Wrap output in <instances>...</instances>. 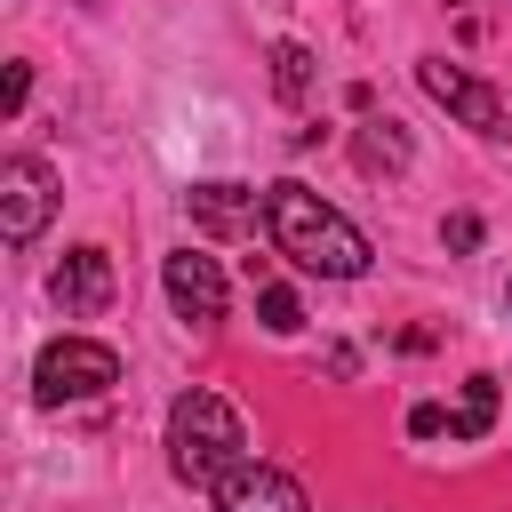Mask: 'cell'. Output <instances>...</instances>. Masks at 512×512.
<instances>
[{
  "instance_id": "3",
  "label": "cell",
  "mask_w": 512,
  "mask_h": 512,
  "mask_svg": "<svg viewBox=\"0 0 512 512\" xmlns=\"http://www.w3.org/2000/svg\"><path fill=\"white\" fill-rule=\"evenodd\" d=\"M120 384V352L96 344V336H56L40 360H32V400L40 408H64V400H96Z\"/></svg>"
},
{
  "instance_id": "7",
  "label": "cell",
  "mask_w": 512,
  "mask_h": 512,
  "mask_svg": "<svg viewBox=\"0 0 512 512\" xmlns=\"http://www.w3.org/2000/svg\"><path fill=\"white\" fill-rule=\"evenodd\" d=\"M208 496H216V512H312L304 488H296L280 464H256V456H240Z\"/></svg>"
},
{
  "instance_id": "16",
  "label": "cell",
  "mask_w": 512,
  "mask_h": 512,
  "mask_svg": "<svg viewBox=\"0 0 512 512\" xmlns=\"http://www.w3.org/2000/svg\"><path fill=\"white\" fill-rule=\"evenodd\" d=\"M408 432H416V440H432V432H448V408H416V416H408Z\"/></svg>"
},
{
  "instance_id": "2",
  "label": "cell",
  "mask_w": 512,
  "mask_h": 512,
  "mask_svg": "<svg viewBox=\"0 0 512 512\" xmlns=\"http://www.w3.org/2000/svg\"><path fill=\"white\" fill-rule=\"evenodd\" d=\"M240 456H248V432H240L232 400L208 392V384L176 392V408H168V472H176L184 488H216Z\"/></svg>"
},
{
  "instance_id": "6",
  "label": "cell",
  "mask_w": 512,
  "mask_h": 512,
  "mask_svg": "<svg viewBox=\"0 0 512 512\" xmlns=\"http://www.w3.org/2000/svg\"><path fill=\"white\" fill-rule=\"evenodd\" d=\"M416 80H424V96H432V104H448L464 128H480V136H504V96H496L488 80H472L464 64H448V56H424V64H416Z\"/></svg>"
},
{
  "instance_id": "12",
  "label": "cell",
  "mask_w": 512,
  "mask_h": 512,
  "mask_svg": "<svg viewBox=\"0 0 512 512\" xmlns=\"http://www.w3.org/2000/svg\"><path fill=\"white\" fill-rule=\"evenodd\" d=\"M272 88L288 104H304V88H312V48L304 40H272Z\"/></svg>"
},
{
  "instance_id": "1",
  "label": "cell",
  "mask_w": 512,
  "mask_h": 512,
  "mask_svg": "<svg viewBox=\"0 0 512 512\" xmlns=\"http://www.w3.org/2000/svg\"><path fill=\"white\" fill-rule=\"evenodd\" d=\"M264 232H272V248L296 264V272H320V280H360L368 272V232L344 216V208H328L312 184H264Z\"/></svg>"
},
{
  "instance_id": "9",
  "label": "cell",
  "mask_w": 512,
  "mask_h": 512,
  "mask_svg": "<svg viewBox=\"0 0 512 512\" xmlns=\"http://www.w3.org/2000/svg\"><path fill=\"white\" fill-rule=\"evenodd\" d=\"M184 208H192V224H200V232H248V224L264 216V192H256V184L216 176V184H192V192H184Z\"/></svg>"
},
{
  "instance_id": "13",
  "label": "cell",
  "mask_w": 512,
  "mask_h": 512,
  "mask_svg": "<svg viewBox=\"0 0 512 512\" xmlns=\"http://www.w3.org/2000/svg\"><path fill=\"white\" fill-rule=\"evenodd\" d=\"M256 312H264L272 336H296V328H304V304H296L288 288H256Z\"/></svg>"
},
{
  "instance_id": "14",
  "label": "cell",
  "mask_w": 512,
  "mask_h": 512,
  "mask_svg": "<svg viewBox=\"0 0 512 512\" xmlns=\"http://www.w3.org/2000/svg\"><path fill=\"white\" fill-rule=\"evenodd\" d=\"M24 96H32V64H8V80H0V112L16 120V112H24Z\"/></svg>"
},
{
  "instance_id": "5",
  "label": "cell",
  "mask_w": 512,
  "mask_h": 512,
  "mask_svg": "<svg viewBox=\"0 0 512 512\" xmlns=\"http://www.w3.org/2000/svg\"><path fill=\"white\" fill-rule=\"evenodd\" d=\"M160 288H168L176 320H192V328H216V320H224V304H232L224 264H216L208 248H168V256H160Z\"/></svg>"
},
{
  "instance_id": "10",
  "label": "cell",
  "mask_w": 512,
  "mask_h": 512,
  "mask_svg": "<svg viewBox=\"0 0 512 512\" xmlns=\"http://www.w3.org/2000/svg\"><path fill=\"white\" fill-rule=\"evenodd\" d=\"M352 160H360L368 176H400V168H408V136H400V120H360Z\"/></svg>"
},
{
  "instance_id": "4",
  "label": "cell",
  "mask_w": 512,
  "mask_h": 512,
  "mask_svg": "<svg viewBox=\"0 0 512 512\" xmlns=\"http://www.w3.org/2000/svg\"><path fill=\"white\" fill-rule=\"evenodd\" d=\"M48 216H56V168L32 160V152L0 160V240L8 248H32L48 232Z\"/></svg>"
},
{
  "instance_id": "8",
  "label": "cell",
  "mask_w": 512,
  "mask_h": 512,
  "mask_svg": "<svg viewBox=\"0 0 512 512\" xmlns=\"http://www.w3.org/2000/svg\"><path fill=\"white\" fill-rule=\"evenodd\" d=\"M48 296L72 312V320H96L112 304V256L104 248H64V264L48 272Z\"/></svg>"
},
{
  "instance_id": "11",
  "label": "cell",
  "mask_w": 512,
  "mask_h": 512,
  "mask_svg": "<svg viewBox=\"0 0 512 512\" xmlns=\"http://www.w3.org/2000/svg\"><path fill=\"white\" fill-rule=\"evenodd\" d=\"M488 424H496V376H464V400H456L448 432H456V440H480Z\"/></svg>"
},
{
  "instance_id": "17",
  "label": "cell",
  "mask_w": 512,
  "mask_h": 512,
  "mask_svg": "<svg viewBox=\"0 0 512 512\" xmlns=\"http://www.w3.org/2000/svg\"><path fill=\"white\" fill-rule=\"evenodd\" d=\"M504 304H512V288H504Z\"/></svg>"
},
{
  "instance_id": "15",
  "label": "cell",
  "mask_w": 512,
  "mask_h": 512,
  "mask_svg": "<svg viewBox=\"0 0 512 512\" xmlns=\"http://www.w3.org/2000/svg\"><path fill=\"white\" fill-rule=\"evenodd\" d=\"M440 240H448V248H472V240H480V216H448Z\"/></svg>"
}]
</instances>
